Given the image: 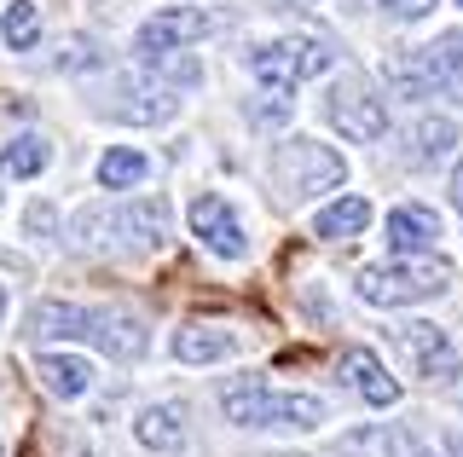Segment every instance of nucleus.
<instances>
[{"instance_id":"1","label":"nucleus","mask_w":463,"mask_h":457,"mask_svg":"<svg viewBox=\"0 0 463 457\" xmlns=\"http://www.w3.org/2000/svg\"><path fill=\"white\" fill-rule=\"evenodd\" d=\"M81 249H163L168 238V209L163 197H134V203H105V209H81L70 226Z\"/></svg>"},{"instance_id":"2","label":"nucleus","mask_w":463,"mask_h":457,"mask_svg":"<svg viewBox=\"0 0 463 457\" xmlns=\"http://www.w3.org/2000/svg\"><path fill=\"white\" fill-rule=\"evenodd\" d=\"M221 406L238 428H296V434H313L325 423V406L313 394H279L267 382H238V388L221 394Z\"/></svg>"},{"instance_id":"3","label":"nucleus","mask_w":463,"mask_h":457,"mask_svg":"<svg viewBox=\"0 0 463 457\" xmlns=\"http://www.w3.org/2000/svg\"><path fill=\"white\" fill-rule=\"evenodd\" d=\"M330 64H336V52H330V41H318V35H272V41H260L250 52V76L267 93H296L301 81L325 76Z\"/></svg>"},{"instance_id":"4","label":"nucleus","mask_w":463,"mask_h":457,"mask_svg":"<svg viewBox=\"0 0 463 457\" xmlns=\"http://www.w3.org/2000/svg\"><path fill=\"white\" fill-rule=\"evenodd\" d=\"M446 261L434 255H405V261H383L359 273V302L371 307H411V302H434L446 290Z\"/></svg>"},{"instance_id":"5","label":"nucleus","mask_w":463,"mask_h":457,"mask_svg":"<svg viewBox=\"0 0 463 457\" xmlns=\"http://www.w3.org/2000/svg\"><path fill=\"white\" fill-rule=\"evenodd\" d=\"M388 81L405 93H446L463 105V30H446L434 47H417L388 70Z\"/></svg>"},{"instance_id":"6","label":"nucleus","mask_w":463,"mask_h":457,"mask_svg":"<svg viewBox=\"0 0 463 457\" xmlns=\"http://www.w3.org/2000/svg\"><path fill=\"white\" fill-rule=\"evenodd\" d=\"M272 180H279L284 197H318V191H336V185L347 180V163L330 145H318V139H289V145H279V156H272Z\"/></svg>"},{"instance_id":"7","label":"nucleus","mask_w":463,"mask_h":457,"mask_svg":"<svg viewBox=\"0 0 463 457\" xmlns=\"http://www.w3.org/2000/svg\"><path fill=\"white\" fill-rule=\"evenodd\" d=\"M209 30H214L209 12H197V6H163L156 18L139 23L134 52H139L145 64H156V59H168V52H180V47H197Z\"/></svg>"},{"instance_id":"8","label":"nucleus","mask_w":463,"mask_h":457,"mask_svg":"<svg viewBox=\"0 0 463 457\" xmlns=\"http://www.w3.org/2000/svg\"><path fill=\"white\" fill-rule=\"evenodd\" d=\"M330 122L342 127V139H354V145H371V139L388 134V105L376 98L359 76H347L336 93H330Z\"/></svg>"},{"instance_id":"9","label":"nucleus","mask_w":463,"mask_h":457,"mask_svg":"<svg viewBox=\"0 0 463 457\" xmlns=\"http://www.w3.org/2000/svg\"><path fill=\"white\" fill-rule=\"evenodd\" d=\"M192 232H197V244L209 249V255H221V261H243V255H250L243 220L232 214L226 197H214V191H203L197 203H192Z\"/></svg>"},{"instance_id":"10","label":"nucleus","mask_w":463,"mask_h":457,"mask_svg":"<svg viewBox=\"0 0 463 457\" xmlns=\"http://www.w3.org/2000/svg\"><path fill=\"white\" fill-rule=\"evenodd\" d=\"M394 348L405 353V365L423 382H452L458 377V348L446 341V331H434V324H400Z\"/></svg>"},{"instance_id":"11","label":"nucleus","mask_w":463,"mask_h":457,"mask_svg":"<svg viewBox=\"0 0 463 457\" xmlns=\"http://www.w3.org/2000/svg\"><path fill=\"white\" fill-rule=\"evenodd\" d=\"M87 341L110 359H139L145 353V324L134 312H110V307H87Z\"/></svg>"},{"instance_id":"12","label":"nucleus","mask_w":463,"mask_h":457,"mask_svg":"<svg viewBox=\"0 0 463 457\" xmlns=\"http://www.w3.org/2000/svg\"><path fill=\"white\" fill-rule=\"evenodd\" d=\"M342 377H347V388L365 399V406H376V411H388L400 399V382L388 377V365L376 359L371 348H347L342 353Z\"/></svg>"},{"instance_id":"13","label":"nucleus","mask_w":463,"mask_h":457,"mask_svg":"<svg viewBox=\"0 0 463 457\" xmlns=\"http://www.w3.org/2000/svg\"><path fill=\"white\" fill-rule=\"evenodd\" d=\"M440 244V214L423 209V203H405L388 214V249L394 255H434Z\"/></svg>"},{"instance_id":"14","label":"nucleus","mask_w":463,"mask_h":457,"mask_svg":"<svg viewBox=\"0 0 463 457\" xmlns=\"http://www.w3.org/2000/svg\"><path fill=\"white\" fill-rule=\"evenodd\" d=\"M29 341H87V307L81 302H41L29 312Z\"/></svg>"},{"instance_id":"15","label":"nucleus","mask_w":463,"mask_h":457,"mask_svg":"<svg viewBox=\"0 0 463 457\" xmlns=\"http://www.w3.org/2000/svg\"><path fill=\"white\" fill-rule=\"evenodd\" d=\"M174 110H180V98L168 88H151V81H134V76L116 88V117L122 122H168Z\"/></svg>"},{"instance_id":"16","label":"nucleus","mask_w":463,"mask_h":457,"mask_svg":"<svg viewBox=\"0 0 463 457\" xmlns=\"http://www.w3.org/2000/svg\"><path fill=\"white\" fill-rule=\"evenodd\" d=\"M134 434H139V446H145V452H180V446H185V406H180V399L145 406Z\"/></svg>"},{"instance_id":"17","label":"nucleus","mask_w":463,"mask_h":457,"mask_svg":"<svg viewBox=\"0 0 463 457\" xmlns=\"http://www.w3.org/2000/svg\"><path fill=\"white\" fill-rule=\"evenodd\" d=\"M35 377H41V388H47L52 399H81L87 388H93V365L70 359V353H41Z\"/></svg>"},{"instance_id":"18","label":"nucleus","mask_w":463,"mask_h":457,"mask_svg":"<svg viewBox=\"0 0 463 457\" xmlns=\"http://www.w3.org/2000/svg\"><path fill=\"white\" fill-rule=\"evenodd\" d=\"M174 353H180L185 365H214V359H226V353H238V336H232L226 324H185V331L174 336Z\"/></svg>"},{"instance_id":"19","label":"nucleus","mask_w":463,"mask_h":457,"mask_svg":"<svg viewBox=\"0 0 463 457\" xmlns=\"http://www.w3.org/2000/svg\"><path fill=\"white\" fill-rule=\"evenodd\" d=\"M371 226V203L365 197H336L330 209L313 214V238H330V244H342V238H359Z\"/></svg>"},{"instance_id":"20","label":"nucleus","mask_w":463,"mask_h":457,"mask_svg":"<svg viewBox=\"0 0 463 457\" xmlns=\"http://www.w3.org/2000/svg\"><path fill=\"white\" fill-rule=\"evenodd\" d=\"M151 174V156L145 151H105L99 156V185L105 191H128V185H139Z\"/></svg>"},{"instance_id":"21","label":"nucleus","mask_w":463,"mask_h":457,"mask_svg":"<svg viewBox=\"0 0 463 457\" xmlns=\"http://www.w3.org/2000/svg\"><path fill=\"white\" fill-rule=\"evenodd\" d=\"M400 452H405V440H400V428H388V423L342 434V457H400Z\"/></svg>"},{"instance_id":"22","label":"nucleus","mask_w":463,"mask_h":457,"mask_svg":"<svg viewBox=\"0 0 463 457\" xmlns=\"http://www.w3.org/2000/svg\"><path fill=\"white\" fill-rule=\"evenodd\" d=\"M47 163H52V151H47V139H35V134L12 139V145L0 151V168H6L12 180H35V174H41Z\"/></svg>"},{"instance_id":"23","label":"nucleus","mask_w":463,"mask_h":457,"mask_svg":"<svg viewBox=\"0 0 463 457\" xmlns=\"http://www.w3.org/2000/svg\"><path fill=\"white\" fill-rule=\"evenodd\" d=\"M35 35H41V12H35V0H12L6 18H0V41H6L12 52H29V47H35Z\"/></svg>"},{"instance_id":"24","label":"nucleus","mask_w":463,"mask_h":457,"mask_svg":"<svg viewBox=\"0 0 463 457\" xmlns=\"http://www.w3.org/2000/svg\"><path fill=\"white\" fill-rule=\"evenodd\" d=\"M452 139H458V127L452 122H446V117H423V122H417V163H434V156H446V151H452Z\"/></svg>"},{"instance_id":"25","label":"nucleus","mask_w":463,"mask_h":457,"mask_svg":"<svg viewBox=\"0 0 463 457\" xmlns=\"http://www.w3.org/2000/svg\"><path fill=\"white\" fill-rule=\"evenodd\" d=\"M383 12H388V18H400V23H417V18H429V12H434V0H383Z\"/></svg>"},{"instance_id":"26","label":"nucleus","mask_w":463,"mask_h":457,"mask_svg":"<svg viewBox=\"0 0 463 457\" xmlns=\"http://www.w3.org/2000/svg\"><path fill=\"white\" fill-rule=\"evenodd\" d=\"M452 203H458V214H463V163H458V174H452Z\"/></svg>"},{"instance_id":"27","label":"nucleus","mask_w":463,"mask_h":457,"mask_svg":"<svg viewBox=\"0 0 463 457\" xmlns=\"http://www.w3.org/2000/svg\"><path fill=\"white\" fill-rule=\"evenodd\" d=\"M0 312H6V290H0Z\"/></svg>"},{"instance_id":"28","label":"nucleus","mask_w":463,"mask_h":457,"mask_svg":"<svg viewBox=\"0 0 463 457\" xmlns=\"http://www.w3.org/2000/svg\"><path fill=\"white\" fill-rule=\"evenodd\" d=\"M417 457H440V452H417Z\"/></svg>"},{"instance_id":"29","label":"nucleus","mask_w":463,"mask_h":457,"mask_svg":"<svg viewBox=\"0 0 463 457\" xmlns=\"http://www.w3.org/2000/svg\"><path fill=\"white\" fill-rule=\"evenodd\" d=\"M458 6H463V0H458Z\"/></svg>"}]
</instances>
